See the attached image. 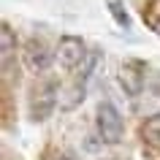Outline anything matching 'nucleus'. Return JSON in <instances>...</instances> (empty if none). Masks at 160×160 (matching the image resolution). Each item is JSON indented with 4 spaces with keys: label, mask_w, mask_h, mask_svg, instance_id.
Instances as JSON below:
<instances>
[{
    "label": "nucleus",
    "mask_w": 160,
    "mask_h": 160,
    "mask_svg": "<svg viewBox=\"0 0 160 160\" xmlns=\"http://www.w3.org/2000/svg\"><path fill=\"white\" fill-rule=\"evenodd\" d=\"M144 138L152 144H160V114H155L152 119H147L144 125Z\"/></svg>",
    "instance_id": "nucleus-9"
},
{
    "label": "nucleus",
    "mask_w": 160,
    "mask_h": 160,
    "mask_svg": "<svg viewBox=\"0 0 160 160\" xmlns=\"http://www.w3.org/2000/svg\"><path fill=\"white\" fill-rule=\"evenodd\" d=\"M109 14L114 17V22H117L119 27H130V17H128L125 6H122V0H109Z\"/></svg>",
    "instance_id": "nucleus-7"
},
{
    "label": "nucleus",
    "mask_w": 160,
    "mask_h": 160,
    "mask_svg": "<svg viewBox=\"0 0 160 160\" xmlns=\"http://www.w3.org/2000/svg\"><path fill=\"white\" fill-rule=\"evenodd\" d=\"M144 19H147V22H149V27L160 35V0H152L149 8H144Z\"/></svg>",
    "instance_id": "nucleus-8"
},
{
    "label": "nucleus",
    "mask_w": 160,
    "mask_h": 160,
    "mask_svg": "<svg viewBox=\"0 0 160 160\" xmlns=\"http://www.w3.org/2000/svg\"><path fill=\"white\" fill-rule=\"evenodd\" d=\"M54 57H57V62L65 68V71H76L79 65H84V60L90 57V54H87V46H84V41H82L79 35H62L60 43H57Z\"/></svg>",
    "instance_id": "nucleus-3"
},
{
    "label": "nucleus",
    "mask_w": 160,
    "mask_h": 160,
    "mask_svg": "<svg viewBox=\"0 0 160 160\" xmlns=\"http://www.w3.org/2000/svg\"><path fill=\"white\" fill-rule=\"evenodd\" d=\"M62 160H76V155H73V152H65V155H62Z\"/></svg>",
    "instance_id": "nucleus-10"
},
{
    "label": "nucleus",
    "mask_w": 160,
    "mask_h": 160,
    "mask_svg": "<svg viewBox=\"0 0 160 160\" xmlns=\"http://www.w3.org/2000/svg\"><path fill=\"white\" fill-rule=\"evenodd\" d=\"M22 57H25V65L30 68L33 73H43V71L52 65V52H49V46H46V41H41V38H30V41L25 43Z\"/></svg>",
    "instance_id": "nucleus-5"
},
{
    "label": "nucleus",
    "mask_w": 160,
    "mask_h": 160,
    "mask_svg": "<svg viewBox=\"0 0 160 160\" xmlns=\"http://www.w3.org/2000/svg\"><path fill=\"white\" fill-rule=\"evenodd\" d=\"M54 106H57V82H52V79L38 82L33 87V92H30V114H33V119L35 122L46 119L54 111Z\"/></svg>",
    "instance_id": "nucleus-2"
},
{
    "label": "nucleus",
    "mask_w": 160,
    "mask_h": 160,
    "mask_svg": "<svg viewBox=\"0 0 160 160\" xmlns=\"http://www.w3.org/2000/svg\"><path fill=\"white\" fill-rule=\"evenodd\" d=\"M0 49H3V65H8L11 54L17 52V35L8 25H3V33H0Z\"/></svg>",
    "instance_id": "nucleus-6"
},
{
    "label": "nucleus",
    "mask_w": 160,
    "mask_h": 160,
    "mask_svg": "<svg viewBox=\"0 0 160 160\" xmlns=\"http://www.w3.org/2000/svg\"><path fill=\"white\" fill-rule=\"evenodd\" d=\"M144 73H147V65H144L141 60H125L122 62V68H119V84H122L125 95H130V98L141 95Z\"/></svg>",
    "instance_id": "nucleus-4"
},
{
    "label": "nucleus",
    "mask_w": 160,
    "mask_h": 160,
    "mask_svg": "<svg viewBox=\"0 0 160 160\" xmlns=\"http://www.w3.org/2000/svg\"><path fill=\"white\" fill-rule=\"evenodd\" d=\"M95 122H98L101 141H106V144H117L119 138H122V133H125L122 114H119L117 106L109 103V101H103L101 106H98V117H95Z\"/></svg>",
    "instance_id": "nucleus-1"
}]
</instances>
